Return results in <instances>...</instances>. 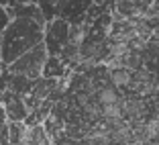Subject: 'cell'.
I'll list each match as a JSON object with an SVG mask.
<instances>
[{
    "instance_id": "cell-1",
    "label": "cell",
    "mask_w": 159,
    "mask_h": 145,
    "mask_svg": "<svg viewBox=\"0 0 159 145\" xmlns=\"http://www.w3.org/2000/svg\"><path fill=\"white\" fill-rule=\"evenodd\" d=\"M43 35H45V25L33 19H12L0 33V45H2L0 63L10 66L12 61L41 45Z\"/></svg>"
},
{
    "instance_id": "cell-2",
    "label": "cell",
    "mask_w": 159,
    "mask_h": 145,
    "mask_svg": "<svg viewBox=\"0 0 159 145\" xmlns=\"http://www.w3.org/2000/svg\"><path fill=\"white\" fill-rule=\"evenodd\" d=\"M47 49L45 45H37L35 49H31L29 53H25L23 57H19L16 61H12L10 66H4L8 74H14V76H23V78H29V80H39L41 78V72H43V66L47 61Z\"/></svg>"
},
{
    "instance_id": "cell-3",
    "label": "cell",
    "mask_w": 159,
    "mask_h": 145,
    "mask_svg": "<svg viewBox=\"0 0 159 145\" xmlns=\"http://www.w3.org/2000/svg\"><path fill=\"white\" fill-rule=\"evenodd\" d=\"M70 43V23L63 19H53L45 25V35H43V45L47 49L49 57H59L63 47Z\"/></svg>"
},
{
    "instance_id": "cell-4",
    "label": "cell",
    "mask_w": 159,
    "mask_h": 145,
    "mask_svg": "<svg viewBox=\"0 0 159 145\" xmlns=\"http://www.w3.org/2000/svg\"><path fill=\"white\" fill-rule=\"evenodd\" d=\"M63 74H66V63H63L59 57H47L45 66H43V72H41V78L61 80Z\"/></svg>"
},
{
    "instance_id": "cell-5",
    "label": "cell",
    "mask_w": 159,
    "mask_h": 145,
    "mask_svg": "<svg viewBox=\"0 0 159 145\" xmlns=\"http://www.w3.org/2000/svg\"><path fill=\"white\" fill-rule=\"evenodd\" d=\"M27 137V127L23 123H6V143L19 145Z\"/></svg>"
},
{
    "instance_id": "cell-6",
    "label": "cell",
    "mask_w": 159,
    "mask_h": 145,
    "mask_svg": "<svg viewBox=\"0 0 159 145\" xmlns=\"http://www.w3.org/2000/svg\"><path fill=\"white\" fill-rule=\"evenodd\" d=\"M10 23V19H8V14H6V10H4V6L0 4V33L6 29V25Z\"/></svg>"
},
{
    "instance_id": "cell-7",
    "label": "cell",
    "mask_w": 159,
    "mask_h": 145,
    "mask_svg": "<svg viewBox=\"0 0 159 145\" xmlns=\"http://www.w3.org/2000/svg\"><path fill=\"white\" fill-rule=\"evenodd\" d=\"M0 53H2V45H0Z\"/></svg>"
},
{
    "instance_id": "cell-8",
    "label": "cell",
    "mask_w": 159,
    "mask_h": 145,
    "mask_svg": "<svg viewBox=\"0 0 159 145\" xmlns=\"http://www.w3.org/2000/svg\"><path fill=\"white\" fill-rule=\"evenodd\" d=\"M0 70H2V66H0Z\"/></svg>"
}]
</instances>
